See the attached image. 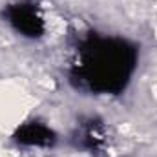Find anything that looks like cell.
Segmentation results:
<instances>
[{
    "mask_svg": "<svg viewBox=\"0 0 157 157\" xmlns=\"http://www.w3.org/2000/svg\"><path fill=\"white\" fill-rule=\"evenodd\" d=\"M137 64V48L115 37H88L77 48L71 80L95 93L124 90Z\"/></svg>",
    "mask_w": 157,
    "mask_h": 157,
    "instance_id": "cell-1",
    "label": "cell"
},
{
    "mask_svg": "<svg viewBox=\"0 0 157 157\" xmlns=\"http://www.w3.org/2000/svg\"><path fill=\"white\" fill-rule=\"evenodd\" d=\"M7 22L26 37H40L44 31V22L39 9L33 4L18 2L7 9Z\"/></svg>",
    "mask_w": 157,
    "mask_h": 157,
    "instance_id": "cell-2",
    "label": "cell"
},
{
    "mask_svg": "<svg viewBox=\"0 0 157 157\" xmlns=\"http://www.w3.org/2000/svg\"><path fill=\"white\" fill-rule=\"evenodd\" d=\"M18 141L28 143V144H51L53 143V133L46 126L33 122V124H28V126L22 128V132L18 133Z\"/></svg>",
    "mask_w": 157,
    "mask_h": 157,
    "instance_id": "cell-3",
    "label": "cell"
}]
</instances>
